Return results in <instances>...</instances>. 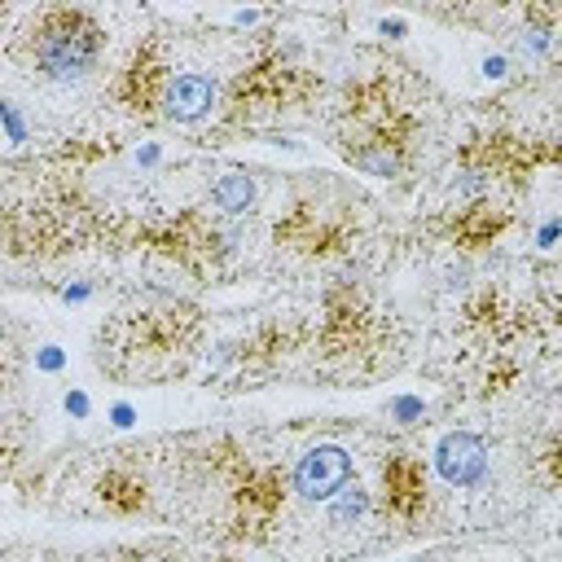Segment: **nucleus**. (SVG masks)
<instances>
[{
  "label": "nucleus",
  "instance_id": "f257e3e1",
  "mask_svg": "<svg viewBox=\"0 0 562 562\" xmlns=\"http://www.w3.org/2000/svg\"><path fill=\"white\" fill-rule=\"evenodd\" d=\"M101 26L92 13L83 9H53L35 22L31 31V70L44 79V83H83L92 70H97V57H101Z\"/></svg>",
  "mask_w": 562,
  "mask_h": 562
},
{
  "label": "nucleus",
  "instance_id": "f03ea898",
  "mask_svg": "<svg viewBox=\"0 0 562 562\" xmlns=\"http://www.w3.org/2000/svg\"><path fill=\"white\" fill-rule=\"evenodd\" d=\"M347 483H351V452L342 443H316V448H307L294 461V474H290L294 496L307 501V505H325Z\"/></svg>",
  "mask_w": 562,
  "mask_h": 562
},
{
  "label": "nucleus",
  "instance_id": "7ed1b4c3",
  "mask_svg": "<svg viewBox=\"0 0 562 562\" xmlns=\"http://www.w3.org/2000/svg\"><path fill=\"white\" fill-rule=\"evenodd\" d=\"M435 470L448 487H479L487 474V443L474 430H448L435 443Z\"/></svg>",
  "mask_w": 562,
  "mask_h": 562
},
{
  "label": "nucleus",
  "instance_id": "20e7f679",
  "mask_svg": "<svg viewBox=\"0 0 562 562\" xmlns=\"http://www.w3.org/2000/svg\"><path fill=\"white\" fill-rule=\"evenodd\" d=\"M158 105H162V114L171 123H202L215 110V83L206 75H198V70H184V75L162 83Z\"/></svg>",
  "mask_w": 562,
  "mask_h": 562
},
{
  "label": "nucleus",
  "instance_id": "39448f33",
  "mask_svg": "<svg viewBox=\"0 0 562 562\" xmlns=\"http://www.w3.org/2000/svg\"><path fill=\"white\" fill-rule=\"evenodd\" d=\"M255 193H259L255 176H246V171H224V176L211 184V206H215L220 215H246V211L255 206Z\"/></svg>",
  "mask_w": 562,
  "mask_h": 562
},
{
  "label": "nucleus",
  "instance_id": "423d86ee",
  "mask_svg": "<svg viewBox=\"0 0 562 562\" xmlns=\"http://www.w3.org/2000/svg\"><path fill=\"white\" fill-rule=\"evenodd\" d=\"M364 514H369V492L356 487V483L338 487V492L325 501V518H329V527H356Z\"/></svg>",
  "mask_w": 562,
  "mask_h": 562
},
{
  "label": "nucleus",
  "instance_id": "0eeeda50",
  "mask_svg": "<svg viewBox=\"0 0 562 562\" xmlns=\"http://www.w3.org/2000/svg\"><path fill=\"white\" fill-rule=\"evenodd\" d=\"M356 167L369 176H400V154L386 140H373L369 149H356Z\"/></svg>",
  "mask_w": 562,
  "mask_h": 562
},
{
  "label": "nucleus",
  "instance_id": "6e6552de",
  "mask_svg": "<svg viewBox=\"0 0 562 562\" xmlns=\"http://www.w3.org/2000/svg\"><path fill=\"white\" fill-rule=\"evenodd\" d=\"M391 413H395L400 422H417V417L426 413V404H422V400H395V404H391Z\"/></svg>",
  "mask_w": 562,
  "mask_h": 562
},
{
  "label": "nucleus",
  "instance_id": "1a4fd4ad",
  "mask_svg": "<svg viewBox=\"0 0 562 562\" xmlns=\"http://www.w3.org/2000/svg\"><path fill=\"white\" fill-rule=\"evenodd\" d=\"M483 75H487V79H505V75H509V57H501V53L483 57Z\"/></svg>",
  "mask_w": 562,
  "mask_h": 562
},
{
  "label": "nucleus",
  "instance_id": "9d476101",
  "mask_svg": "<svg viewBox=\"0 0 562 562\" xmlns=\"http://www.w3.org/2000/svg\"><path fill=\"white\" fill-rule=\"evenodd\" d=\"M553 241H558V220L549 215V220L540 224V233H536V246H540V250H553Z\"/></svg>",
  "mask_w": 562,
  "mask_h": 562
},
{
  "label": "nucleus",
  "instance_id": "9b49d317",
  "mask_svg": "<svg viewBox=\"0 0 562 562\" xmlns=\"http://www.w3.org/2000/svg\"><path fill=\"white\" fill-rule=\"evenodd\" d=\"M35 360H40V369L57 373V369H61V347H53V342H48V347H40V356H35Z\"/></svg>",
  "mask_w": 562,
  "mask_h": 562
},
{
  "label": "nucleus",
  "instance_id": "f8f14e48",
  "mask_svg": "<svg viewBox=\"0 0 562 562\" xmlns=\"http://www.w3.org/2000/svg\"><path fill=\"white\" fill-rule=\"evenodd\" d=\"M259 18H263V13H259V9H237V13H233V18H228V22H233V26H237V31H250V26H255V22H259Z\"/></svg>",
  "mask_w": 562,
  "mask_h": 562
},
{
  "label": "nucleus",
  "instance_id": "ddd939ff",
  "mask_svg": "<svg viewBox=\"0 0 562 562\" xmlns=\"http://www.w3.org/2000/svg\"><path fill=\"white\" fill-rule=\"evenodd\" d=\"M66 413L88 417V395H83V391H70V395H66Z\"/></svg>",
  "mask_w": 562,
  "mask_h": 562
},
{
  "label": "nucleus",
  "instance_id": "4468645a",
  "mask_svg": "<svg viewBox=\"0 0 562 562\" xmlns=\"http://www.w3.org/2000/svg\"><path fill=\"white\" fill-rule=\"evenodd\" d=\"M110 417H114V426H132V417H136V413H132L127 404H114V413H110Z\"/></svg>",
  "mask_w": 562,
  "mask_h": 562
},
{
  "label": "nucleus",
  "instance_id": "2eb2a0df",
  "mask_svg": "<svg viewBox=\"0 0 562 562\" xmlns=\"http://www.w3.org/2000/svg\"><path fill=\"white\" fill-rule=\"evenodd\" d=\"M132 562H167V558H158V553H140V558H132Z\"/></svg>",
  "mask_w": 562,
  "mask_h": 562
}]
</instances>
